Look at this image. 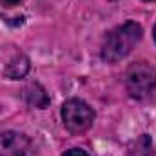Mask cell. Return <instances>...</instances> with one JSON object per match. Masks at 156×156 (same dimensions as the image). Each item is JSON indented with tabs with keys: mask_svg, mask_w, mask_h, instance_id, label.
Masks as SVG:
<instances>
[{
	"mask_svg": "<svg viewBox=\"0 0 156 156\" xmlns=\"http://www.w3.org/2000/svg\"><path fill=\"white\" fill-rule=\"evenodd\" d=\"M142 35H144L142 26L133 20H127V22L116 26L104 37L102 49H100L102 58L109 64L120 62L134 49V45L140 42Z\"/></svg>",
	"mask_w": 156,
	"mask_h": 156,
	"instance_id": "1",
	"label": "cell"
},
{
	"mask_svg": "<svg viewBox=\"0 0 156 156\" xmlns=\"http://www.w3.org/2000/svg\"><path fill=\"white\" fill-rule=\"evenodd\" d=\"M125 87L133 98H147L156 89V71L145 62L133 64L125 75Z\"/></svg>",
	"mask_w": 156,
	"mask_h": 156,
	"instance_id": "2",
	"label": "cell"
},
{
	"mask_svg": "<svg viewBox=\"0 0 156 156\" xmlns=\"http://www.w3.org/2000/svg\"><path fill=\"white\" fill-rule=\"evenodd\" d=\"M62 120L69 133L80 134L85 133L93 122H94V111L80 98H69L62 105Z\"/></svg>",
	"mask_w": 156,
	"mask_h": 156,
	"instance_id": "3",
	"label": "cell"
},
{
	"mask_svg": "<svg viewBox=\"0 0 156 156\" xmlns=\"http://www.w3.org/2000/svg\"><path fill=\"white\" fill-rule=\"evenodd\" d=\"M31 140L18 131L0 133V156H31Z\"/></svg>",
	"mask_w": 156,
	"mask_h": 156,
	"instance_id": "4",
	"label": "cell"
},
{
	"mask_svg": "<svg viewBox=\"0 0 156 156\" xmlns=\"http://www.w3.org/2000/svg\"><path fill=\"white\" fill-rule=\"evenodd\" d=\"M29 71V58L18 49L9 47L4 53V76L9 80H20Z\"/></svg>",
	"mask_w": 156,
	"mask_h": 156,
	"instance_id": "5",
	"label": "cell"
},
{
	"mask_svg": "<svg viewBox=\"0 0 156 156\" xmlns=\"http://www.w3.org/2000/svg\"><path fill=\"white\" fill-rule=\"evenodd\" d=\"M26 100L29 105H33L37 109H45L49 105V96L40 83H29L26 87Z\"/></svg>",
	"mask_w": 156,
	"mask_h": 156,
	"instance_id": "6",
	"label": "cell"
},
{
	"mask_svg": "<svg viewBox=\"0 0 156 156\" xmlns=\"http://www.w3.org/2000/svg\"><path fill=\"white\" fill-rule=\"evenodd\" d=\"M64 156H89V154L85 151H82V149H69Z\"/></svg>",
	"mask_w": 156,
	"mask_h": 156,
	"instance_id": "7",
	"label": "cell"
},
{
	"mask_svg": "<svg viewBox=\"0 0 156 156\" xmlns=\"http://www.w3.org/2000/svg\"><path fill=\"white\" fill-rule=\"evenodd\" d=\"M22 0H0V4L2 5H7V7H13V5H16V4H20Z\"/></svg>",
	"mask_w": 156,
	"mask_h": 156,
	"instance_id": "8",
	"label": "cell"
},
{
	"mask_svg": "<svg viewBox=\"0 0 156 156\" xmlns=\"http://www.w3.org/2000/svg\"><path fill=\"white\" fill-rule=\"evenodd\" d=\"M153 37H154V42H156V26H154V31H153Z\"/></svg>",
	"mask_w": 156,
	"mask_h": 156,
	"instance_id": "9",
	"label": "cell"
},
{
	"mask_svg": "<svg viewBox=\"0 0 156 156\" xmlns=\"http://www.w3.org/2000/svg\"><path fill=\"white\" fill-rule=\"evenodd\" d=\"M144 2H156V0H144Z\"/></svg>",
	"mask_w": 156,
	"mask_h": 156,
	"instance_id": "10",
	"label": "cell"
}]
</instances>
